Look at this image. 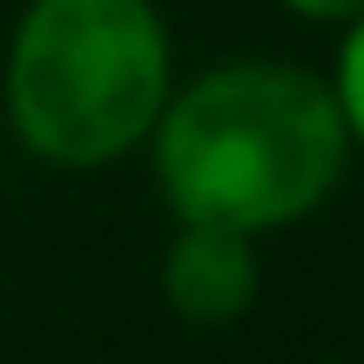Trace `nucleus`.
<instances>
[{"label": "nucleus", "mask_w": 364, "mask_h": 364, "mask_svg": "<svg viewBox=\"0 0 364 364\" xmlns=\"http://www.w3.org/2000/svg\"><path fill=\"white\" fill-rule=\"evenodd\" d=\"M142 149L176 223L243 236L311 223L358 162L331 81L277 54H236L176 81Z\"/></svg>", "instance_id": "nucleus-1"}, {"label": "nucleus", "mask_w": 364, "mask_h": 364, "mask_svg": "<svg viewBox=\"0 0 364 364\" xmlns=\"http://www.w3.org/2000/svg\"><path fill=\"white\" fill-rule=\"evenodd\" d=\"M169 88L176 34L156 0H27L0 54L7 135L61 176L129 162Z\"/></svg>", "instance_id": "nucleus-2"}, {"label": "nucleus", "mask_w": 364, "mask_h": 364, "mask_svg": "<svg viewBox=\"0 0 364 364\" xmlns=\"http://www.w3.org/2000/svg\"><path fill=\"white\" fill-rule=\"evenodd\" d=\"M263 236L223 230V223H176V236L162 243V304L196 331H223L236 317H250V304L263 297Z\"/></svg>", "instance_id": "nucleus-3"}, {"label": "nucleus", "mask_w": 364, "mask_h": 364, "mask_svg": "<svg viewBox=\"0 0 364 364\" xmlns=\"http://www.w3.org/2000/svg\"><path fill=\"white\" fill-rule=\"evenodd\" d=\"M331 95H338L344 135H351V156H364V14L351 27H338V54H331Z\"/></svg>", "instance_id": "nucleus-4"}, {"label": "nucleus", "mask_w": 364, "mask_h": 364, "mask_svg": "<svg viewBox=\"0 0 364 364\" xmlns=\"http://www.w3.org/2000/svg\"><path fill=\"white\" fill-rule=\"evenodd\" d=\"M277 7L297 14V21H311V27H351L364 14V0H277Z\"/></svg>", "instance_id": "nucleus-5"}]
</instances>
